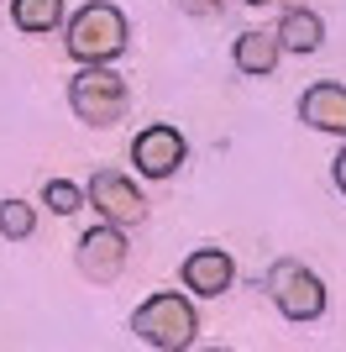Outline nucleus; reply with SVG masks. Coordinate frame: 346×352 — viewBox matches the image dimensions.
I'll return each mask as SVG.
<instances>
[{
  "label": "nucleus",
  "instance_id": "7ed1b4c3",
  "mask_svg": "<svg viewBox=\"0 0 346 352\" xmlns=\"http://www.w3.org/2000/svg\"><path fill=\"white\" fill-rule=\"evenodd\" d=\"M69 105H73V116L84 121V126H115V121L126 116V105H131V89H126V79L115 69L84 63V69L73 74V85H69Z\"/></svg>",
  "mask_w": 346,
  "mask_h": 352
},
{
  "label": "nucleus",
  "instance_id": "9b49d317",
  "mask_svg": "<svg viewBox=\"0 0 346 352\" xmlns=\"http://www.w3.org/2000/svg\"><path fill=\"white\" fill-rule=\"evenodd\" d=\"M278 53H284V47H278V32H242L231 58H236L242 74H257V79H262V74H273Z\"/></svg>",
  "mask_w": 346,
  "mask_h": 352
},
{
  "label": "nucleus",
  "instance_id": "f8f14e48",
  "mask_svg": "<svg viewBox=\"0 0 346 352\" xmlns=\"http://www.w3.org/2000/svg\"><path fill=\"white\" fill-rule=\"evenodd\" d=\"M11 21L32 37H47L53 27H63V0H11Z\"/></svg>",
  "mask_w": 346,
  "mask_h": 352
},
{
  "label": "nucleus",
  "instance_id": "20e7f679",
  "mask_svg": "<svg viewBox=\"0 0 346 352\" xmlns=\"http://www.w3.org/2000/svg\"><path fill=\"white\" fill-rule=\"evenodd\" d=\"M268 300L284 310L288 321H320L325 316V284H320L315 268H304L299 258H278L268 268V279H262Z\"/></svg>",
  "mask_w": 346,
  "mask_h": 352
},
{
  "label": "nucleus",
  "instance_id": "dca6fc26",
  "mask_svg": "<svg viewBox=\"0 0 346 352\" xmlns=\"http://www.w3.org/2000/svg\"><path fill=\"white\" fill-rule=\"evenodd\" d=\"M331 179H336V190H341V195H346V153H341V158H336V168H331Z\"/></svg>",
  "mask_w": 346,
  "mask_h": 352
},
{
  "label": "nucleus",
  "instance_id": "2eb2a0df",
  "mask_svg": "<svg viewBox=\"0 0 346 352\" xmlns=\"http://www.w3.org/2000/svg\"><path fill=\"white\" fill-rule=\"evenodd\" d=\"M226 0H178V11H189V16H216Z\"/></svg>",
  "mask_w": 346,
  "mask_h": 352
},
{
  "label": "nucleus",
  "instance_id": "0eeeda50",
  "mask_svg": "<svg viewBox=\"0 0 346 352\" xmlns=\"http://www.w3.org/2000/svg\"><path fill=\"white\" fill-rule=\"evenodd\" d=\"M184 158H189V147L173 126H147V132H137V142H131V163H137V174H147V179H173L184 168Z\"/></svg>",
  "mask_w": 346,
  "mask_h": 352
},
{
  "label": "nucleus",
  "instance_id": "ddd939ff",
  "mask_svg": "<svg viewBox=\"0 0 346 352\" xmlns=\"http://www.w3.org/2000/svg\"><path fill=\"white\" fill-rule=\"evenodd\" d=\"M37 232V210L27 200H0V236L5 242H27Z\"/></svg>",
  "mask_w": 346,
  "mask_h": 352
},
{
  "label": "nucleus",
  "instance_id": "423d86ee",
  "mask_svg": "<svg viewBox=\"0 0 346 352\" xmlns=\"http://www.w3.org/2000/svg\"><path fill=\"white\" fill-rule=\"evenodd\" d=\"M89 206L100 210L111 226H142L147 221V200L137 195V184H131L126 174H115V168L89 179Z\"/></svg>",
  "mask_w": 346,
  "mask_h": 352
},
{
  "label": "nucleus",
  "instance_id": "f257e3e1",
  "mask_svg": "<svg viewBox=\"0 0 346 352\" xmlns=\"http://www.w3.org/2000/svg\"><path fill=\"white\" fill-rule=\"evenodd\" d=\"M126 16L115 11L111 0H89V6H79V11L69 16V58L73 63H111L126 53Z\"/></svg>",
  "mask_w": 346,
  "mask_h": 352
},
{
  "label": "nucleus",
  "instance_id": "f3484780",
  "mask_svg": "<svg viewBox=\"0 0 346 352\" xmlns=\"http://www.w3.org/2000/svg\"><path fill=\"white\" fill-rule=\"evenodd\" d=\"M246 6H252V11H257V6H278V0H246ZM294 6H299V0H294Z\"/></svg>",
  "mask_w": 346,
  "mask_h": 352
},
{
  "label": "nucleus",
  "instance_id": "39448f33",
  "mask_svg": "<svg viewBox=\"0 0 346 352\" xmlns=\"http://www.w3.org/2000/svg\"><path fill=\"white\" fill-rule=\"evenodd\" d=\"M73 263H79V274H84L89 284H115L121 274H126V236H121V226H95V232L79 236V252H73Z\"/></svg>",
  "mask_w": 346,
  "mask_h": 352
},
{
  "label": "nucleus",
  "instance_id": "4468645a",
  "mask_svg": "<svg viewBox=\"0 0 346 352\" xmlns=\"http://www.w3.org/2000/svg\"><path fill=\"white\" fill-rule=\"evenodd\" d=\"M43 200H47V210H58V216H73V210L84 206V190L69 184V179H47V184H43Z\"/></svg>",
  "mask_w": 346,
  "mask_h": 352
},
{
  "label": "nucleus",
  "instance_id": "f03ea898",
  "mask_svg": "<svg viewBox=\"0 0 346 352\" xmlns=\"http://www.w3.org/2000/svg\"><path fill=\"white\" fill-rule=\"evenodd\" d=\"M194 331H200V316H194V305L184 294H152L147 305L131 310V337L158 347V352L194 347Z\"/></svg>",
  "mask_w": 346,
  "mask_h": 352
},
{
  "label": "nucleus",
  "instance_id": "1a4fd4ad",
  "mask_svg": "<svg viewBox=\"0 0 346 352\" xmlns=\"http://www.w3.org/2000/svg\"><path fill=\"white\" fill-rule=\"evenodd\" d=\"M299 121L315 132L346 137V85H310L299 95Z\"/></svg>",
  "mask_w": 346,
  "mask_h": 352
},
{
  "label": "nucleus",
  "instance_id": "6e6552de",
  "mask_svg": "<svg viewBox=\"0 0 346 352\" xmlns=\"http://www.w3.org/2000/svg\"><path fill=\"white\" fill-rule=\"evenodd\" d=\"M231 279H236V263H231V252H220V248H194L184 258V289L205 294V300L226 294Z\"/></svg>",
  "mask_w": 346,
  "mask_h": 352
},
{
  "label": "nucleus",
  "instance_id": "9d476101",
  "mask_svg": "<svg viewBox=\"0 0 346 352\" xmlns=\"http://www.w3.org/2000/svg\"><path fill=\"white\" fill-rule=\"evenodd\" d=\"M320 43H325V21L310 6H288L284 21H278V47H288V53H320Z\"/></svg>",
  "mask_w": 346,
  "mask_h": 352
}]
</instances>
